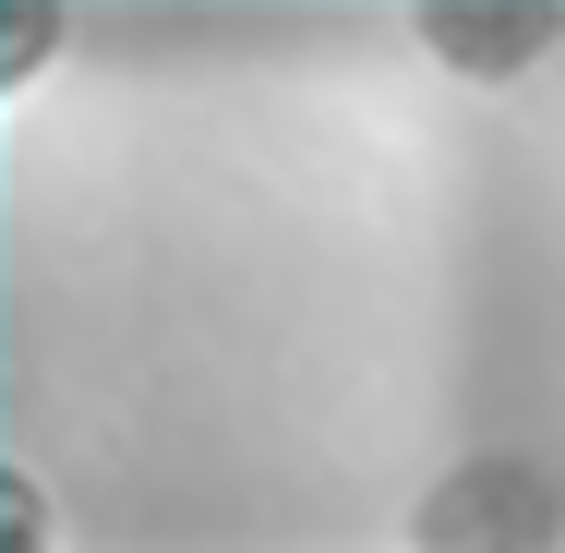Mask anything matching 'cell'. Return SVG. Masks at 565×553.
<instances>
[{
	"instance_id": "cell-1",
	"label": "cell",
	"mask_w": 565,
	"mask_h": 553,
	"mask_svg": "<svg viewBox=\"0 0 565 553\" xmlns=\"http://www.w3.org/2000/svg\"><path fill=\"white\" fill-rule=\"evenodd\" d=\"M554 542H565V481L542 457H457L409 518V553H554Z\"/></svg>"
},
{
	"instance_id": "cell-2",
	"label": "cell",
	"mask_w": 565,
	"mask_h": 553,
	"mask_svg": "<svg viewBox=\"0 0 565 553\" xmlns=\"http://www.w3.org/2000/svg\"><path fill=\"white\" fill-rule=\"evenodd\" d=\"M554 36H565V12H554V0H434V12H422V49H434L446 73H469V85H505V73H530Z\"/></svg>"
},
{
	"instance_id": "cell-3",
	"label": "cell",
	"mask_w": 565,
	"mask_h": 553,
	"mask_svg": "<svg viewBox=\"0 0 565 553\" xmlns=\"http://www.w3.org/2000/svg\"><path fill=\"white\" fill-rule=\"evenodd\" d=\"M0 553H49V506L24 469H0Z\"/></svg>"
},
{
	"instance_id": "cell-4",
	"label": "cell",
	"mask_w": 565,
	"mask_h": 553,
	"mask_svg": "<svg viewBox=\"0 0 565 553\" xmlns=\"http://www.w3.org/2000/svg\"><path fill=\"white\" fill-rule=\"evenodd\" d=\"M49 49H61V12H12V61H0V73H36Z\"/></svg>"
}]
</instances>
